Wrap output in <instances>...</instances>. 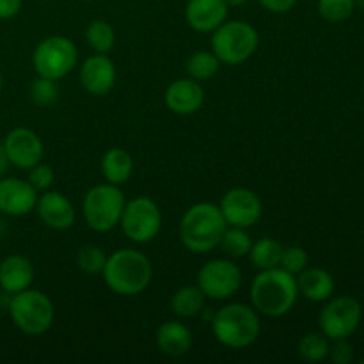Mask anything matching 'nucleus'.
<instances>
[{
  "label": "nucleus",
  "instance_id": "0eeeda50",
  "mask_svg": "<svg viewBox=\"0 0 364 364\" xmlns=\"http://www.w3.org/2000/svg\"><path fill=\"white\" fill-rule=\"evenodd\" d=\"M124 194L121 187L112 183H100L89 188L82 199V215L85 224L96 233H107L119 226L124 208Z\"/></svg>",
  "mask_w": 364,
  "mask_h": 364
},
{
  "label": "nucleus",
  "instance_id": "6ab92c4d",
  "mask_svg": "<svg viewBox=\"0 0 364 364\" xmlns=\"http://www.w3.org/2000/svg\"><path fill=\"white\" fill-rule=\"evenodd\" d=\"M34 281V265L21 255H9L0 262V290L7 295L20 294L31 288Z\"/></svg>",
  "mask_w": 364,
  "mask_h": 364
},
{
  "label": "nucleus",
  "instance_id": "6e6552de",
  "mask_svg": "<svg viewBox=\"0 0 364 364\" xmlns=\"http://www.w3.org/2000/svg\"><path fill=\"white\" fill-rule=\"evenodd\" d=\"M78 64V50L71 39L64 36H48L32 52V66L38 77L60 80Z\"/></svg>",
  "mask_w": 364,
  "mask_h": 364
},
{
  "label": "nucleus",
  "instance_id": "f3484780",
  "mask_svg": "<svg viewBox=\"0 0 364 364\" xmlns=\"http://www.w3.org/2000/svg\"><path fill=\"white\" fill-rule=\"evenodd\" d=\"M164 102L167 109L178 116H192L205 103V89L201 82L194 78H176L167 85L164 92Z\"/></svg>",
  "mask_w": 364,
  "mask_h": 364
},
{
  "label": "nucleus",
  "instance_id": "a211bd4d",
  "mask_svg": "<svg viewBox=\"0 0 364 364\" xmlns=\"http://www.w3.org/2000/svg\"><path fill=\"white\" fill-rule=\"evenodd\" d=\"M230 7L224 0H188L185 6V20L188 27L201 34H212L228 20Z\"/></svg>",
  "mask_w": 364,
  "mask_h": 364
},
{
  "label": "nucleus",
  "instance_id": "72a5a7b5",
  "mask_svg": "<svg viewBox=\"0 0 364 364\" xmlns=\"http://www.w3.org/2000/svg\"><path fill=\"white\" fill-rule=\"evenodd\" d=\"M327 358L334 364H350L354 361V347L348 343V340H334Z\"/></svg>",
  "mask_w": 364,
  "mask_h": 364
},
{
  "label": "nucleus",
  "instance_id": "e433bc0d",
  "mask_svg": "<svg viewBox=\"0 0 364 364\" xmlns=\"http://www.w3.org/2000/svg\"><path fill=\"white\" fill-rule=\"evenodd\" d=\"M9 167H11V162H9V159H7L6 148H4V142L0 141V178L7 176V171H9Z\"/></svg>",
  "mask_w": 364,
  "mask_h": 364
},
{
  "label": "nucleus",
  "instance_id": "4c0bfd02",
  "mask_svg": "<svg viewBox=\"0 0 364 364\" xmlns=\"http://www.w3.org/2000/svg\"><path fill=\"white\" fill-rule=\"evenodd\" d=\"M228 7H242L249 2V0H224Z\"/></svg>",
  "mask_w": 364,
  "mask_h": 364
},
{
  "label": "nucleus",
  "instance_id": "5701e85b",
  "mask_svg": "<svg viewBox=\"0 0 364 364\" xmlns=\"http://www.w3.org/2000/svg\"><path fill=\"white\" fill-rule=\"evenodd\" d=\"M206 297L198 284H183L171 297V309L178 318H194L205 311Z\"/></svg>",
  "mask_w": 364,
  "mask_h": 364
},
{
  "label": "nucleus",
  "instance_id": "20e7f679",
  "mask_svg": "<svg viewBox=\"0 0 364 364\" xmlns=\"http://www.w3.org/2000/svg\"><path fill=\"white\" fill-rule=\"evenodd\" d=\"M212 333L223 347L242 350L256 343L262 333V322L252 306L230 302L213 315Z\"/></svg>",
  "mask_w": 364,
  "mask_h": 364
},
{
  "label": "nucleus",
  "instance_id": "a878e982",
  "mask_svg": "<svg viewBox=\"0 0 364 364\" xmlns=\"http://www.w3.org/2000/svg\"><path fill=\"white\" fill-rule=\"evenodd\" d=\"M85 41L95 53H109L116 45V32L107 20H92L85 28Z\"/></svg>",
  "mask_w": 364,
  "mask_h": 364
},
{
  "label": "nucleus",
  "instance_id": "7ed1b4c3",
  "mask_svg": "<svg viewBox=\"0 0 364 364\" xmlns=\"http://www.w3.org/2000/svg\"><path fill=\"white\" fill-rule=\"evenodd\" d=\"M228 223L220 213L219 205L196 203L183 213L180 223V240L187 251L206 255L219 247Z\"/></svg>",
  "mask_w": 364,
  "mask_h": 364
},
{
  "label": "nucleus",
  "instance_id": "423d86ee",
  "mask_svg": "<svg viewBox=\"0 0 364 364\" xmlns=\"http://www.w3.org/2000/svg\"><path fill=\"white\" fill-rule=\"evenodd\" d=\"M258 45V31L244 20H226L212 32V52L226 66H238L249 60Z\"/></svg>",
  "mask_w": 364,
  "mask_h": 364
},
{
  "label": "nucleus",
  "instance_id": "bb28decb",
  "mask_svg": "<svg viewBox=\"0 0 364 364\" xmlns=\"http://www.w3.org/2000/svg\"><path fill=\"white\" fill-rule=\"evenodd\" d=\"M220 68V60L217 59V55L208 50H199V52L192 53L187 59L185 64V70L191 78L198 82H206L210 78H213L217 75Z\"/></svg>",
  "mask_w": 364,
  "mask_h": 364
},
{
  "label": "nucleus",
  "instance_id": "9b49d317",
  "mask_svg": "<svg viewBox=\"0 0 364 364\" xmlns=\"http://www.w3.org/2000/svg\"><path fill=\"white\" fill-rule=\"evenodd\" d=\"M198 287L206 299L228 301L242 287V270L233 259L215 258L206 262L198 272Z\"/></svg>",
  "mask_w": 364,
  "mask_h": 364
},
{
  "label": "nucleus",
  "instance_id": "b1692460",
  "mask_svg": "<svg viewBox=\"0 0 364 364\" xmlns=\"http://www.w3.org/2000/svg\"><path fill=\"white\" fill-rule=\"evenodd\" d=\"M281 255H283V245H281V242H277L276 238L265 237L252 242V247L249 251L247 258L255 269L267 270L274 269V267H279Z\"/></svg>",
  "mask_w": 364,
  "mask_h": 364
},
{
  "label": "nucleus",
  "instance_id": "dca6fc26",
  "mask_svg": "<svg viewBox=\"0 0 364 364\" xmlns=\"http://www.w3.org/2000/svg\"><path fill=\"white\" fill-rule=\"evenodd\" d=\"M34 212L38 213L39 220L50 230L63 231L75 224L77 212L70 199L57 191H45L38 198Z\"/></svg>",
  "mask_w": 364,
  "mask_h": 364
},
{
  "label": "nucleus",
  "instance_id": "f8f14e48",
  "mask_svg": "<svg viewBox=\"0 0 364 364\" xmlns=\"http://www.w3.org/2000/svg\"><path fill=\"white\" fill-rule=\"evenodd\" d=\"M219 210L228 226L245 228V230L256 226L263 215V205L259 196L245 187L230 188L220 198Z\"/></svg>",
  "mask_w": 364,
  "mask_h": 364
},
{
  "label": "nucleus",
  "instance_id": "a19ab883",
  "mask_svg": "<svg viewBox=\"0 0 364 364\" xmlns=\"http://www.w3.org/2000/svg\"><path fill=\"white\" fill-rule=\"evenodd\" d=\"M77 2H91V0H77Z\"/></svg>",
  "mask_w": 364,
  "mask_h": 364
},
{
  "label": "nucleus",
  "instance_id": "cd10ccee",
  "mask_svg": "<svg viewBox=\"0 0 364 364\" xmlns=\"http://www.w3.org/2000/svg\"><path fill=\"white\" fill-rule=\"evenodd\" d=\"M331 340L322 333H309L299 340L297 354L304 363H322L329 355Z\"/></svg>",
  "mask_w": 364,
  "mask_h": 364
},
{
  "label": "nucleus",
  "instance_id": "c756f323",
  "mask_svg": "<svg viewBox=\"0 0 364 364\" xmlns=\"http://www.w3.org/2000/svg\"><path fill=\"white\" fill-rule=\"evenodd\" d=\"M318 14L329 23H341L348 20L355 9V0H318Z\"/></svg>",
  "mask_w": 364,
  "mask_h": 364
},
{
  "label": "nucleus",
  "instance_id": "c85d7f7f",
  "mask_svg": "<svg viewBox=\"0 0 364 364\" xmlns=\"http://www.w3.org/2000/svg\"><path fill=\"white\" fill-rule=\"evenodd\" d=\"M107 263V255L98 245H84L77 252V267L80 272L87 276H98L103 272V267Z\"/></svg>",
  "mask_w": 364,
  "mask_h": 364
},
{
  "label": "nucleus",
  "instance_id": "58836bf2",
  "mask_svg": "<svg viewBox=\"0 0 364 364\" xmlns=\"http://www.w3.org/2000/svg\"><path fill=\"white\" fill-rule=\"evenodd\" d=\"M2 87H4V77H2V71H0V92H2Z\"/></svg>",
  "mask_w": 364,
  "mask_h": 364
},
{
  "label": "nucleus",
  "instance_id": "aec40b11",
  "mask_svg": "<svg viewBox=\"0 0 364 364\" xmlns=\"http://www.w3.org/2000/svg\"><path fill=\"white\" fill-rule=\"evenodd\" d=\"M156 347L164 355L169 358H181L191 352L192 345H194V336L192 331L188 329L185 323L178 322V320H169L164 322L162 326L156 329L155 334Z\"/></svg>",
  "mask_w": 364,
  "mask_h": 364
},
{
  "label": "nucleus",
  "instance_id": "f03ea898",
  "mask_svg": "<svg viewBox=\"0 0 364 364\" xmlns=\"http://www.w3.org/2000/svg\"><path fill=\"white\" fill-rule=\"evenodd\" d=\"M102 276L110 291L121 297H135L151 283L153 265L137 249H117L107 256Z\"/></svg>",
  "mask_w": 364,
  "mask_h": 364
},
{
  "label": "nucleus",
  "instance_id": "2f4dec72",
  "mask_svg": "<svg viewBox=\"0 0 364 364\" xmlns=\"http://www.w3.org/2000/svg\"><path fill=\"white\" fill-rule=\"evenodd\" d=\"M279 267L287 270L291 276H299L306 267H309V256L304 247L301 245H290V247H283V255H281Z\"/></svg>",
  "mask_w": 364,
  "mask_h": 364
},
{
  "label": "nucleus",
  "instance_id": "4468645a",
  "mask_svg": "<svg viewBox=\"0 0 364 364\" xmlns=\"http://www.w3.org/2000/svg\"><path fill=\"white\" fill-rule=\"evenodd\" d=\"M39 192L27 180L14 176L0 178V213L23 217L34 212Z\"/></svg>",
  "mask_w": 364,
  "mask_h": 364
},
{
  "label": "nucleus",
  "instance_id": "1a4fd4ad",
  "mask_svg": "<svg viewBox=\"0 0 364 364\" xmlns=\"http://www.w3.org/2000/svg\"><path fill=\"white\" fill-rule=\"evenodd\" d=\"M119 226L124 237L134 244L144 245L155 240L162 228V212L153 199L146 196L124 203Z\"/></svg>",
  "mask_w": 364,
  "mask_h": 364
},
{
  "label": "nucleus",
  "instance_id": "ddd939ff",
  "mask_svg": "<svg viewBox=\"0 0 364 364\" xmlns=\"http://www.w3.org/2000/svg\"><path fill=\"white\" fill-rule=\"evenodd\" d=\"M2 142L11 166L16 167V169L28 171L31 167L43 162L45 144H43L41 137L34 130H31V128H13L11 132H7Z\"/></svg>",
  "mask_w": 364,
  "mask_h": 364
},
{
  "label": "nucleus",
  "instance_id": "473e14b6",
  "mask_svg": "<svg viewBox=\"0 0 364 364\" xmlns=\"http://www.w3.org/2000/svg\"><path fill=\"white\" fill-rule=\"evenodd\" d=\"M27 181L38 192L50 191V188L53 187V181H55V173H53V169L48 166V164L39 162L38 166H34L28 169Z\"/></svg>",
  "mask_w": 364,
  "mask_h": 364
},
{
  "label": "nucleus",
  "instance_id": "2eb2a0df",
  "mask_svg": "<svg viewBox=\"0 0 364 364\" xmlns=\"http://www.w3.org/2000/svg\"><path fill=\"white\" fill-rule=\"evenodd\" d=\"M116 64L109 53H92L80 66L82 87L92 96L109 95L116 85Z\"/></svg>",
  "mask_w": 364,
  "mask_h": 364
},
{
  "label": "nucleus",
  "instance_id": "ea45409f",
  "mask_svg": "<svg viewBox=\"0 0 364 364\" xmlns=\"http://www.w3.org/2000/svg\"><path fill=\"white\" fill-rule=\"evenodd\" d=\"M2 231H4V220L0 219V235H2Z\"/></svg>",
  "mask_w": 364,
  "mask_h": 364
},
{
  "label": "nucleus",
  "instance_id": "f704fd0d",
  "mask_svg": "<svg viewBox=\"0 0 364 364\" xmlns=\"http://www.w3.org/2000/svg\"><path fill=\"white\" fill-rule=\"evenodd\" d=\"M259 6L263 9H267L269 13L274 14H284V13H290L291 9L295 7L297 0H258Z\"/></svg>",
  "mask_w": 364,
  "mask_h": 364
},
{
  "label": "nucleus",
  "instance_id": "39448f33",
  "mask_svg": "<svg viewBox=\"0 0 364 364\" xmlns=\"http://www.w3.org/2000/svg\"><path fill=\"white\" fill-rule=\"evenodd\" d=\"M9 316L18 331L27 336H41L48 333L55 318L52 299L39 290H27L11 295Z\"/></svg>",
  "mask_w": 364,
  "mask_h": 364
},
{
  "label": "nucleus",
  "instance_id": "c9c22d12",
  "mask_svg": "<svg viewBox=\"0 0 364 364\" xmlns=\"http://www.w3.org/2000/svg\"><path fill=\"white\" fill-rule=\"evenodd\" d=\"M23 7V0H0V20H11L18 16Z\"/></svg>",
  "mask_w": 364,
  "mask_h": 364
},
{
  "label": "nucleus",
  "instance_id": "393cba45",
  "mask_svg": "<svg viewBox=\"0 0 364 364\" xmlns=\"http://www.w3.org/2000/svg\"><path fill=\"white\" fill-rule=\"evenodd\" d=\"M219 247L230 259L245 258L252 247V238L245 228L228 226L223 238H220Z\"/></svg>",
  "mask_w": 364,
  "mask_h": 364
},
{
  "label": "nucleus",
  "instance_id": "9d476101",
  "mask_svg": "<svg viewBox=\"0 0 364 364\" xmlns=\"http://www.w3.org/2000/svg\"><path fill=\"white\" fill-rule=\"evenodd\" d=\"M363 318V306L358 299L350 295L327 299L318 315L320 333L326 334L331 341L348 340L358 331Z\"/></svg>",
  "mask_w": 364,
  "mask_h": 364
},
{
  "label": "nucleus",
  "instance_id": "7c9ffc66",
  "mask_svg": "<svg viewBox=\"0 0 364 364\" xmlns=\"http://www.w3.org/2000/svg\"><path fill=\"white\" fill-rule=\"evenodd\" d=\"M31 100L38 107H52L59 100V85L57 80L38 77L31 84Z\"/></svg>",
  "mask_w": 364,
  "mask_h": 364
},
{
  "label": "nucleus",
  "instance_id": "412c9836",
  "mask_svg": "<svg viewBox=\"0 0 364 364\" xmlns=\"http://www.w3.org/2000/svg\"><path fill=\"white\" fill-rule=\"evenodd\" d=\"M295 279H297L299 295L311 302H323L331 299L336 287L331 272L320 267H306L299 276H295Z\"/></svg>",
  "mask_w": 364,
  "mask_h": 364
},
{
  "label": "nucleus",
  "instance_id": "4be33fe9",
  "mask_svg": "<svg viewBox=\"0 0 364 364\" xmlns=\"http://www.w3.org/2000/svg\"><path fill=\"white\" fill-rule=\"evenodd\" d=\"M134 173V159L123 148H110L102 156V174L107 183L121 187Z\"/></svg>",
  "mask_w": 364,
  "mask_h": 364
},
{
  "label": "nucleus",
  "instance_id": "f257e3e1",
  "mask_svg": "<svg viewBox=\"0 0 364 364\" xmlns=\"http://www.w3.org/2000/svg\"><path fill=\"white\" fill-rule=\"evenodd\" d=\"M251 304L269 318L288 315L299 301V288L295 276L281 267L259 270L251 283Z\"/></svg>",
  "mask_w": 364,
  "mask_h": 364
}]
</instances>
